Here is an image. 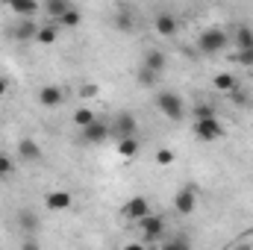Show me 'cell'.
Segmentation results:
<instances>
[{"instance_id":"cell-1","label":"cell","mask_w":253,"mask_h":250,"mask_svg":"<svg viewBox=\"0 0 253 250\" xmlns=\"http://www.w3.org/2000/svg\"><path fill=\"white\" fill-rule=\"evenodd\" d=\"M156 109L168 118V121H180L186 115V103L177 91H159L156 94Z\"/></svg>"},{"instance_id":"cell-2","label":"cell","mask_w":253,"mask_h":250,"mask_svg":"<svg viewBox=\"0 0 253 250\" xmlns=\"http://www.w3.org/2000/svg\"><path fill=\"white\" fill-rule=\"evenodd\" d=\"M227 42H230V36H227L221 27H209V30L200 33L197 47H200V53H221V50L227 47Z\"/></svg>"},{"instance_id":"cell-3","label":"cell","mask_w":253,"mask_h":250,"mask_svg":"<svg viewBox=\"0 0 253 250\" xmlns=\"http://www.w3.org/2000/svg\"><path fill=\"white\" fill-rule=\"evenodd\" d=\"M194 135H197V141H218L224 135V124L218 121V115L194 118Z\"/></svg>"},{"instance_id":"cell-4","label":"cell","mask_w":253,"mask_h":250,"mask_svg":"<svg viewBox=\"0 0 253 250\" xmlns=\"http://www.w3.org/2000/svg\"><path fill=\"white\" fill-rule=\"evenodd\" d=\"M197 209V186H183L174 194V212L177 215H191Z\"/></svg>"},{"instance_id":"cell-5","label":"cell","mask_w":253,"mask_h":250,"mask_svg":"<svg viewBox=\"0 0 253 250\" xmlns=\"http://www.w3.org/2000/svg\"><path fill=\"white\" fill-rule=\"evenodd\" d=\"M138 227H141V233H144V242H156L162 233H165V218L162 215H144L141 221H138Z\"/></svg>"},{"instance_id":"cell-6","label":"cell","mask_w":253,"mask_h":250,"mask_svg":"<svg viewBox=\"0 0 253 250\" xmlns=\"http://www.w3.org/2000/svg\"><path fill=\"white\" fill-rule=\"evenodd\" d=\"M80 132H83V138H85L88 144H100V141H106V138L112 135V124H106V121H97V118H94L91 124L83 126Z\"/></svg>"},{"instance_id":"cell-7","label":"cell","mask_w":253,"mask_h":250,"mask_svg":"<svg viewBox=\"0 0 253 250\" xmlns=\"http://www.w3.org/2000/svg\"><path fill=\"white\" fill-rule=\"evenodd\" d=\"M124 215L129 221H141L144 215H150V200L147 197H141V194H135V197H129L124 203Z\"/></svg>"},{"instance_id":"cell-8","label":"cell","mask_w":253,"mask_h":250,"mask_svg":"<svg viewBox=\"0 0 253 250\" xmlns=\"http://www.w3.org/2000/svg\"><path fill=\"white\" fill-rule=\"evenodd\" d=\"M62 100H65V91L56 85V83H50V85H42V91H39V103H42L44 109H56Z\"/></svg>"},{"instance_id":"cell-9","label":"cell","mask_w":253,"mask_h":250,"mask_svg":"<svg viewBox=\"0 0 253 250\" xmlns=\"http://www.w3.org/2000/svg\"><path fill=\"white\" fill-rule=\"evenodd\" d=\"M135 129H138V121H135L132 112H121V115L115 118V124H112V132H115L118 138H124V135H135Z\"/></svg>"},{"instance_id":"cell-10","label":"cell","mask_w":253,"mask_h":250,"mask_svg":"<svg viewBox=\"0 0 253 250\" xmlns=\"http://www.w3.org/2000/svg\"><path fill=\"white\" fill-rule=\"evenodd\" d=\"M153 24H156V33H159V36H165V39H174V36H177V30H180L177 18H174L171 12H159Z\"/></svg>"},{"instance_id":"cell-11","label":"cell","mask_w":253,"mask_h":250,"mask_svg":"<svg viewBox=\"0 0 253 250\" xmlns=\"http://www.w3.org/2000/svg\"><path fill=\"white\" fill-rule=\"evenodd\" d=\"M18 159H24V162H39V159H42V144L33 141V138H21V141H18Z\"/></svg>"},{"instance_id":"cell-12","label":"cell","mask_w":253,"mask_h":250,"mask_svg":"<svg viewBox=\"0 0 253 250\" xmlns=\"http://www.w3.org/2000/svg\"><path fill=\"white\" fill-rule=\"evenodd\" d=\"M36 33H39V27H36L33 18H21V24L12 27V39H15V42H33Z\"/></svg>"},{"instance_id":"cell-13","label":"cell","mask_w":253,"mask_h":250,"mask_svg":"<svg viewBox=\"0 0 253 250\" xmlns=\"http://www.w3.org/2000/svg\"><path fill=\"white\" fill-rule=\"evenodd\" d=\"M44 203H47V209H56V212H62V209H68V206L74 203V197H71L68 191H50V194L44 197Z\"/></svg>"},{"instance_id":"cell-14","label":"cell","mask_w":253,"mask_h":250,"mask_svg":"<svg viewBox=\"0 0 253 250\" xmlns=\"http://www.w3.org/2000/svg\"><path fill=\"white\" fill-rule=\"evenodd\" d=\"M6 6H9L15 15H21V18H33V15H36V9H39V3H36V0H6Z\"/></svg>"},{"instance_id":"cell-15","label":"cell","mask_w":253,"mask_h":250,"mask_svg":"<svg viewBox=\"0 0 253 250\" xmlns=\"http://www.w3.org/2000/svg\"><path fill=\"white\" fill-rule=\"evenodd\" d=\"M165 62H168V56H165L162 50H147V53H144V59H141L144 68H150V71H156V74H162V71H165Z\"/></svg>"},{"instance_id":"cell-16","label":"cell","mask_w":253,"mask_h":250,"mask_svg":"<svg viewBox=\"0 0 253 250\" xmlns=\"http://www.w3.org/2000/svg\"><path fill=\"white\" fill-rule=\"evenodd\" d=\"M18 227H21L24 233H36V230L42 227V218H39L33 209H24V212L18 215Z\"/></svg>"},{"instance_id":"cell-17","label":"cell","mask_w":253,"mask_h":250,"mask_svg":"<svg viewBox=\"0 0 253 250\" xmlns=\"http://www.w3.org/2000/svg\"><path fill=\"white\" fill-rule=\"evenodd\" d=\"M56 39H59V24L39 27V33H36V42H39V44H53Z\"/></svg>"},{"instance_id":"cell-18","label":"cell","mask_w":253,"mask_h":250,"mask_svg":"<svg viewBox=\"0 0 253 250\" xmlns=\"http://www.w3.org/2000/svg\"><path fill=\"white\" fill-rule=\"evenodd\" d=\"M59 27H68V30H74V27H80L83 24V15H80V9L77 6H71V9H65V15L56 21Z\"/></svg>"},{"instance_id":"cell-19","label":"cell","mask_w":253,"mask_h":250,"mask_svg":"<svg viewBox=\"0 0 253 250\" xmlns=\"http://www.w3.org/2000/svg\"><path fill=\"white\" fill-rule=\"evenodd\" d=\"M65 9H71V3H68V0H44V12H47L53 21H59V18H62Z\"/></svg>"},{"instance_id":"cell-20","label":"cell","mask_w":253,"mask_h":250,"mask_svg":"<svg viewBox=\"0 0 253 250\" xmlns=\"http://www.w3.org/2000/svg\"><path fill=\"white\" fill-rule=\"evenodd\" d=\"M118 153L126 156V159H132V156L138 153V141H135V135H124V138L118 141Z\"/></svg>"},{"instance_id":"cell-21","label":"cell","mask_w":253,"mask_h":250,"mask_svg":"<svg viewBox=\"0 0 253 250\" xmlns=\"http://www.w3.org/2000/svg\"><path fill=\"white\" fill-rule=\"evenodd\" d=\"M215 88H218V91H236V88H239V80H236L233 74H218V77H215Z\"/></svg>"},{"instance_id":"cell-22","label":"cell","mask_w":253,"mask_h":250,"mask_svg":"<svg viewBox=\"0 0 253 250\" xmlns=\"http://www.w3.org/2000/svg\"><path fill=\"white\" fill-rule=\"evenodd\" d=\"M233 42H236L239 50H242V47H253V30L251 27H239L236 36H233Z\"/></svg>"},{"instance_id":"cell-23","label":"cell","mask_w":253,"mask_h":250,"mask_svg":"<svg viewBox=\"0 0 253 250\" xmlns=\"http://www.w3.org/2000/svg\"><path fill=\"white\" fill-rule=\"evenodd\" d=\"M156 80H159V74L141 65V71H138V85H144V88H153V85H156Z\"/></svg>"},{"instance_id":"cell-24","label":"cell","mask_w":253,"mask_h":250,"mask_svg":"<svg viewBox=\"0 0 253 250\" xmlns=\"http://www.w3.org/2000/svg\"><path fill=\"white\" fill-rule=\"evenodd\" d=\"M91 121H94V112H91V109H77V112H74V124L80 126V129L88 126Z\"/></svg>"},{"instance_id":"cell-25","label":"cell","mask_w":253,"mask_h":250,"mask_svg":"<svg viewBox=\"0 0 253 250\" xmlns=\"http://www.w3.org/2000/svg\"><path fill=\"white\" fill-rule=\"evenodd\" d=\"M115 27H118L121 33H129V30H132V18H129V12H118V15H115Z\"/></svg>"},{"instance_id":"cell-26","label":"cell","mask_w":253,"mask_h":250,"mask_svg":"<svg viewBox=\"0 0 253 250\" xmlns=\"http://www.w3.org/2000/svg\"><path fill=\"white\" fill-rule=\"evenodd\" d=\"M236 62L245 65V68H253V47H242V50L236 53Z\"/></svg>"},{"instance_id":"cell-27","label":"cell","mask_w":253,"mask_h":250,"mask_svg":"<svg viewBox=\"0 0 253 250\" xmlns=\"http://www.w3.org/2000/svg\"><path fill=\"white\" fill-rule=\"evenodd\" d=\"M209 115H215V106L212 103H197L194 106V118H209Z\"/></svg>"},{"instance_id":"cell-28","label":"cell","mask_w":253,"mask_h":250,"mask_svg":"<svg viewBox=\"0 0 253 250\" xmlns=\"http://www.w3.org/2000/svg\"><path fill=\"white\" fill-rule=\"evenodd\" d=\"M12 171H15V162H12L6 153H0V177H9Z\"/></svg>"},{"instance_id":"cell-29","label":"cell","mask_w":253,"mask_h":250,"mask_svg":"<svg viewBox=\"0 0 253 250\" xmlns=\"http://www.w3.org/2000/svg\"><path fill=\"white\" fill-rule=\"evenodd\" d=\"M189 245H191V242H189V239H183V236H177V239H171V242H168V248H171V250H186Z\"/></svg>"},{"instance_id":"cell-30","label":"cell","mask_w":253,"mask_h":250,"mask_svg":"<svg viewBox=\"0 0 253 250\" xmlns=\"http://www.w3.org/2000/svg\"><path fill=\"white\" fill-rule=\"evenodd\" d=\"M156 162H159V165H171V162H174V153H171V150H159V153H156Z\"/></svg>"},{"instance_id":"cell-31","label":"cell","mask_w":253,"mask_h":250,"mask_svg":"<svg viewBox=\"0 0 253 250\" xmlns=\"http://www.w3.org/2000/svg\"><path fill=\"white\" fill-rule=\"evenodd\" d=\"M6 91H9V80H6V77H0V97H3Z\"/></svg>"}]
</instances>
